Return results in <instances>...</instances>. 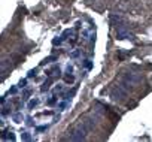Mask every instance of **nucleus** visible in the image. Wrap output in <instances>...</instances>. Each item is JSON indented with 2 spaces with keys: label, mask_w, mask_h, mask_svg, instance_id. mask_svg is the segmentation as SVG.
I'll use <instances>...</instances> for the list:
<instances>
[{
  "label": "nucleus",
  "mask_w": 152,
  "mask_h": 142,
  "mask_svg": "<svg viewBox=\"0 0 152 142\" xmlns=\"http://www.w3.org/2000/svg\"><path fill=\"white\" fill-rule=\"evenodd\" d=\"M124 97H127V90L125 87H118L112 91V99L113 100H122Z\"/></svg>",
  "instance_id": "1"
}]
</instances>
